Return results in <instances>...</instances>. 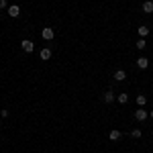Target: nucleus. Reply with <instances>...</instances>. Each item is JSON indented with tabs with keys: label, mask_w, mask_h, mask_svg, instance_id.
Returning a JSON list of instances; mask_svg holds the SVG:
<instances>
[{
	"label": "nucleus",
	"mask_w": 153,
	"mask_h": 153,
	"mask_svg": "<svg viewBox=\"0 0 153 153\" xmlns=\"http://www.w3.org/2000/svg\"><path fill=\"white\" fill-rule=\"evenodd\" d=\"M21 47H23V51H25V53H31V51L35 49V43H33V41H29V39H23Z\"/></svg>",
	"instance_id": "1"
},
{
	"label": "nucleus",
	"mask_w": 153,
	"mask_h": 153,
	"mask_svg": "<svg viewBox=\"0 0 153 153\" xmlns=\"http://www.w3.org/2000/svg\"><path fill=\"white\" fill-rule=\"evenodd\" d=\"M41 35H43V39H45V41H51V39H53V37H55V31H53V29H51V27H45V29H43V33H41Z\"/></svg>",
	"instance_id": "2"
},
{
	"label": "nucleus",
	"mask_w": 153,
	"mask_h": 153,
	"mask_svg": "<svg viewBox=\"0 0 153 153\" xmlns=\"http://www.w3.org/2000/svg\"><path fill=\"white\" fill-rule=\"evenodd\" d=\"M147 117H149V114H147V110H143V108H139V110H135V118H137L139 123H143V120H145Z\"/></svg>",
	"instance_id": "3"
},
{
	"label": "nucleus",
	"mask_w": 153,
	"mask_h": 153,
	"mask_svg": "<svg viewBox=\"0 0 153 153\" xmlns=\"http://www.w3.org/2000/svg\"><path fill=\"white\" fill-rule=\"evenodd\" d=\"M21 14V8L16 6V4H12V6H8V16H12V19H16Z\"/></svg>",
	"instance_id": "4"
},
{
	"label": "nucleus",
	"mask_w": 153,
	"mask_h": 153,
	"mask_svg": "<svg viewBox=\"0 0 153 153\" xmlns=\"http://www.w3.org/2000/svg\"><path fill=\"white\" fill-rule=\"evenodd\" d=\"M114 98H117V96H114V92H110V90H108V92H104V94H102V100H104L106 104H110V102H112V100H114Z\"/></svg>",
	"instance_id": "5"
},
{
	"label": "nucleus",
	"mask_w": 153,
	"mask_h": 153,
	"mask_svg": "<svg viewBox=\"0 0 153 153\" xmlns=\"http://www.w3.org/2000/svg\"><path fill=\"white\" fill-rule=\"evenodd\" d=\"M114 80H117V82L127 80V74H125V70H117V71H114Z\"/></svg>",
	"instance_id": "6"
},
{
	"label": "nucleus",
	"mask_w": 153,
	"mask_h": 153,
	"mask_svg": "<svg viewBox=\"0 0 153 153\" xmlns=\"http://www.w3.org/2000/svg\"><path fill=\"white\" fill-rule=\"evenodd\" d=\"M147 65H149V59H147V57H139V59H137V68H141V70H145Z\"/></svg>",
	"instance_id": "7"
},
{
	"label": "nucleus",
	"mask_w": 153,
	"mask_h": 153,
	"mask_svg": "<svg viewBox=\"0 0 153 153\" xmlns=\"http://www.w3.org/2000/svg\"><path fill=\"white\" fill-rule=\"evenodd\" d=\"M143 12H147V14L153 12V0H147V2L143 4Z\"/></svg>",
	"instance_id": "8"
},
{
	"label": "nucleus",
	"mask_w": 153,
	"mask_h": 153,
	"mask_svg": "<svg viewBox=\"0 0 153 153\" xmlns=\"http://www.w3.org/2000/svg\"><path fill=\"white\" fill-rule=\"evenodd\" d=\"M108 137H110V141H118V139H120V137H123V135H120V131H110V135H108Z\"/></svg>",
	"instance_id": "9"
},
{
	"label": "nucleus",
	"mask_w": 153,
	"mask_h": 153,
	"mask_svg": "<svg viewBox=\"0 0 153 153\" xmlns=\"http://www.w3.org/2000/svg\"><path fill=\"white\" fill-rule=\"evenodd\" d=\"M39 55H41L43 61H47V59L51 57V49H41V53H39Z\"/></svg>",
	"instance_id": "10"
},
{
	"label": "nucleus",
	"mask_w": 153,
	"mask_h": 153,
	"mask_svg": "<svg viewBox=\"0 0 153 153\" xmlns=\"http://www.w3.org/2000/svg\"><path fill=\"white\" fill-rule=\"evenodd\" d=\"M137 31H139V35H141V39H143V37H147V35H149V27H145V25H143V27H139Z\"/></svg>",
	"instance_id": "11"
},
{
	"label": "nucleus",
	"mask_w": 153,
	"mask_h": 153,
	"mask_svg": "<svg viewBox=\"0 0 153 153\" xmlns=\"http://www.w3.org/2000/svg\"><path fill=\"white\" fill-rule=\"evenodd\" d=\"M117 100L120 102V104H127V102H129V94H118Z\"/></svg>",
	"instance_id": "12"
},
{
	"label": "nucleus",
	"mask_w": 153,
	"mask_h": 153,
	"mask_svg": "<svg viewBox=\"0 0 153 153\" xmlns=\"http://www.w3.org/2000/svg\"><path fill=\"white\" fill-rule=\"evenodd\" d=\"M137 104H139V106H145V104H147V98H145L143 94H137Z\"/></svg>",
	"instance_id": "13"
},
{
	"label": "nucleus",
	"mask_w": 153,
	"mask_h": 153,
	"mask_svg": "<svg viewBox=\"0 0 153 153\" xmlns=\"http://www.w3.org/2000/svg\"><path fill=\"white\" fill-rule=\"evenodd\" d=\"M145 47H147L145 39H139V41H137V49H145Z\"/></svg>",
	"instance_id": "14"
},
{
	"label": "nucleus",
	"mask_w": 153,
	"mask_h": 153,
	"mask_svg": "<svg viewBox=\"0 0 153 153\" xmlns=\"http://www.w3.org/2000/svg\"><path fill=\"white\" fill-rule=\"evenodd\" d=\"M131 135H133L135 139H141V131H139V129H135V131H133V133H131Z\"/></svg>",
	"instance_id": "15"
},
{
	"label": "nucleus",
	"mask_w": 153,
	"mask_h": 153,
	"mask_svg": "<svg viewBox=\"0 0 153 153\" xmlns=\"http://www.w3.org/2000/svg\"><path fill=\"white\" fill-rule=\"evenodd\" d=\"M0 117L6 118V117H8V110H6V108H4V110H0Z\"/></svg>",
	"instance_id": "16"
},
{
	"label": "nucleus",
	"mask_w": 153,
	"mask_h": 153,
	"mask_svg": "<svg viewBox=\"0 0 153 153\" xmlns=\"http://www.w3.org/2000/svg\"><path fill=\"white\" fill-rule=\"evenodd\" d=\"M0 8H6V0H0Z\"/></svg>",
	"instance_id": "17"
},
{
	"label": "nucleus",
	"mask_w": 153,
	"mask_h": 153,
	"mask_svg": "<svg viewBox=\"0 0 153 153\" xmlns=\"http://www.w3.org/2000/svg\"><path fill=\"white\" fill-rule=\"evenodd\" d=\"M149 117H151V118H153V110H151V114H149Z\"/></svg>",
	"instance_id": "18"
}]
</instances>
